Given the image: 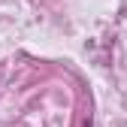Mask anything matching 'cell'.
I'll return each mask as SVG.
<instances>
[{
  "instance_id": "cell-1",
  "label": "cell",
  "mask_w": 127,
  "mask_h": 127,
  "mask_svg": "<svg viewBox=\"0 0 127 127\" xmlns=\"http://www.w3.org/2000/svg\"><path fill=\"white\" fill-rule=\"evenodd\" d=\"M85 127H94V121H91V115H88V118H85Z\"/></svg>"
}]
</instances>
